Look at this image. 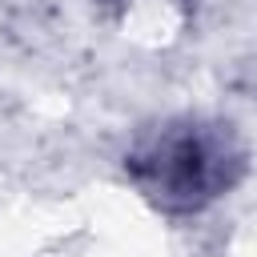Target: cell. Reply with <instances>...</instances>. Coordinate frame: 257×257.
I'll list each match as a JSON object with an SVG mask.
<instances>
[{
	"mask_svg": "<svg viewBox=\"0 0 257 257\" xmlns=\"http://www.w3.org/2000/svg\"><path fill=\"white\" fill-rule=\"evenodd\" d=\"M32 0H0V12H16V8H28Z\"/></svg>",
	"mask_w": 257,
	"mask_h": 257,
	"instance_id": "cell-2",
	"label": "cell"
},
{
	"mask_svg": "<svg viewBox=\"0 0 257 257\" xmlns=\"http://www.w3.org/2000/svg\"><path fill=\"white\" fill-rule=\"evenodd\" d=\"M253 169L245 133L217 112H169L141 124L120 173L128 189L161 217H201L229 201Z\"/></svg>",
	"mask_w": 257,
	"mask_h": 257,
	"instance_id": "cell-1",
	"label": "cell"
}]
</instances>
